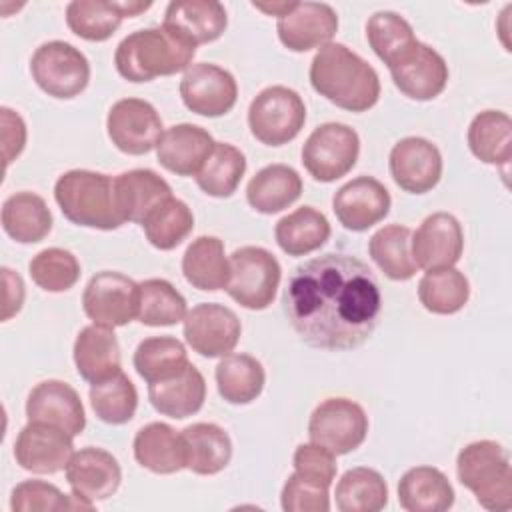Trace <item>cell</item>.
Wrapping results in <instances>:
<instances>
[{
  "instance_id": "d6a6232c",
  "label": "cell",
  "mask_w": 512,
  "mask_h": 512,
  "mask_svg": "<svg viewBox=\"0 0 512 512\" xmlns=\"http://www.w3.org/2000/svg\"><path fill=\"white\" fill-rule=\"evenodd\" d=\"M2 228L20 244H36L52 230V212L42 196L16 192L2 204Z\"/></svg>"
},
{
  "instance_id": "9c48e42d",
  "label": "cell",
  "mask_w": 512,
  "mask_h": 512,
  "mask_svg": "<svg viewBox=\"0 0 512 512\" xmlns=\"http://www.w3.org/2000/svg\"><path fill=\"white\" fill-rule=\"evenodd\" d=\"M358 154V132L342 122H326L312 130L300 156L306 172L316 182H334L356 166Z\"/></svg>"
},
{
  "instance_id": "b9f144b4",
  "label": "cell",
  "mask_w": 512,
  "mask_h": 512,
  "mask_svg": "<svg viewBox=\"0 0 512 512\" xmlns=\"http://www.w3.org/2000/svg\"><path fill=\"white\" fill-rule=\"evenodd\" d=\"M132 362L138 376L148 384L172 378L190 364L184 344L172 336L144 338L136 346Z\"/></svg>"
},
{
  "instance_id": "d6986e66",
  "label": "cell",
  "mask_w": 512,
  "mask_h": 512,
  "mask_svg": "<svg viewBox=\"0 0 512 512\" xmlns=\"http://www.w3.org/2000/svg\"><path fill=\"white\" fill-rule=\"evenodd\" d=\"M410 250L418 268L436 270L454 266L464 250L462 224L448 212H434L412 234Z\"/></svg>"
},
{
  "instance_id": "ab89813d",
  "label": "cell",
  "mask_w": 512,
  "mask_h": 512,
  "mask_svg": "<svg viewBox=\"0 0 512 512\" xmlns=\"http://www.w3.org/2000/svg\"><path fill=\"white\" fill-rule=\"evenodd\" d=\"M468 298V278L454 266L426 270L418 282V300L432 314H456L466 306Z\"/></svg>"
},
{
  "instance_id": "816d5d0a",
  "label": "cell",
  "mask_w": 512,
  "mask_h": 512,
  "mask_svg": "<svg viewBox=\"0 0 512 512\" xmlns=\"http://www.w3.org/2000/svg\"><path fill=\"white\" fill-rule=\"evenodd\" d=\"M2 116V148H4V164L8 166L14 158L20 156L26 144V124L22 116L10 108H0Z\"/></svg>"
},
{
  "instance_id": "4fadbf2b",
  "label": "cell",
  "mask_w": 512,
  "mask_h": 512,
  "mask_svg": "<svg viewBox=\"0 0 512 512\" xmlns=\"http://www.w3.org/2000/svg\"><path fill=\"white\" fill-rule=\"evenodd\" d=\"M184 338L204 358H222L236 348L242 324L234 310L216 302L196 304L184 316Z\"/></svg>"
},
{
  "instance_id": "e0dca14e",
  "label": "cell",
  "mask_w": 512,
  "mask_h": 512,
  "mask_svg": "<svg viewBox=\"0 0 512 512\" xmlns=\"http://www.w3.org/2000/svg\"><path fill=\"white\" fill-rule=\"evenodd\" d=\"M72 454V436L44 422H28L14 442L16 464L32 474H56L66 470Z\"/></svg>"
},
{
  "instance_id": "681fc988",
  "label": "cell",
  "mask_w": 512,
  "mask_h": 512,
  "mask_svg": "<svg viewBox=\"0 0 512 512\" xmlns=\"http://www.w3.org/2000/svg\"><path fill=\"white\" fill-rule=\"evenodd\" d=\"M282 510L286 512H328L330 494L328 486L312 482L300 474H290L280 494Z\"/></svg>"
},
{
  "instance_id": "5bb4252c",
  "label": "cell",
  "mask_w": 512,
  "mask_h": 512,
  "mask_svg": "<svg viewBox=\"0 0 512 512\" xmlns=\"http://www.w3.org/2000/svg\"><path fill=\"white\" fill-rule=\"evenodd\" d=\"M394 86L410 100L426 102L440 96L448 84V64L432 46L416 40L390 66Z\"/></svg>"
},
{
  "instance_id": "2e32d148",
  "label": "cell",
  "mask_w": 512,
  "mask_h": 512,
  "mask_svg": "<svg viewBox=\"0 0 512 512\" xmlns=\"http://www.w3.org/2000/svg\"><path fill=\"white\" fill-rule=\"evenodd\" d=\"M388 168L398 188L410 194H426L442 178V154L430 140L408 136L392 146Z\"/></svg>"
},
{
  "instance_id": "4316f807",
  "label": "cell",
  "mask_w": 512,
  "mask_h": 512,
  "mask_svg": "<svg viewBox=\"0 0 512 512\" xmlns=\"http://www.w3.org/2000/svg\"><path fill=\"white\" fill-rule=\"evenodd\" d=\"M148 398L156 412L174 420H184L204 406L206 380L194 364H188L172 378L150 382Z\"/></svg>"
},
{
  "instance_id": "8992f818",
  "label": "cell",
  "mask_w": 512,
  "mask_h": 512,
  "mask_svg": "<svg viewBox=\"0 0 512 512\" xmlns=\"http://www.w3.org/2000/svg\"><path fill=\"white\" fill-rule=\"evenodd\" d=\"M228 296L248 310H264L274 302L282 268L272 252L260 246H242L232 252Z\"/></svg>"
},
{
  "instance_id": "7402d4cb",
  "label": "cell",
  "mask_w": 512,
  "mask_h": 512,
  "mask_svg": "<svg viewBox=\"0 0 512 512\" xmlns=\"http://www.w3.org/2000/svg\"><path fill=\"white\" fill-rule=\"evenodd\" d=\"M66 480L76 498L94 504L110 498L118 490L122 470L110 452L86 446L72 454L66 466Z\"/></svg>"
},
{
  "instance_id": "44dd1931",
  "label": "cell",
  "mask_w": 512,
  "mask_h": 512,
  "mask_svg": "<svg viewBox=\"0 0 512 512\" xmlns=\"http://www.w3.org/2000/svg\"><path fill=\"white\" fill-rule=\"evenodd\" d=\"M276 32L292 52H308L332 42L338 32V16L324 2H296V6L278 18Z\"/></svg>"
},
{
  "instance_id": "603a6c76",
  "label": "cell",
  "mask_w": 512,
  "mask_h": 512,
  "mask_svg": "<svg viewBox=\"0 0 512 512\" xmlns=\"http://www.w3.org/2000/svg\"><path fill=\"white\" fill-rule=\"evenodd\" d=\"M150 6L152 2L138 0H74L66 6V24L82 40L104 42L124 18L138 16Z\"/></svg>"
},
{
  "instance_id": "f546056e",
  "label": "cell",
  "mask_w": 512,
  "mask_h": 512,
  "mask_svg": "<svg viewBox=\"0 0 512 512\" xmlns=\"http://www.w3.org/2000/svg\"><path fill=\"white\" fill-rule=\"evenodd\" d=\"M136 462L154 474H174L186 468L184 442L180 432L164 422H150L134 436Z\"/></svg>"
},
{
  "instance_id": "277c9868",
  "label": "cell",
  "mask_w": 512,
  "mask_h": 512,
  "mask_svg": "<svg viewBox=\"0 0 512 512\" xmlns=\"http://www.w3.org/2000/svg\"><path fill=\"white\" fill-rule=\"evenodd\" d=\"M62 214L78 226L116 230L124 224L114 204V178L94 170H68L54 184Z\"/></svg>"
},
{
  "instance_id": "bcb514c9",
  "label": "cell",
  "mask_w": 512,
  "mask_h": 512,
  "mask_svg": "<svg viewBox=\"0 0 512 512\" xmlns=\"http://www.w3.org/2000/svg\"><path fill=\"white\" fill-rule=\"evenodd\" d=\"M366 40L374 54L390 66L404 50H408L418 38L406 18L396 12H374L366 22Z\"/></svg>"
},
{
  "instance_id": "ac0fdd59",
  "label": "cell",
  "mask_w": 512,
  "mask_h": 512,
  "mask_svg": "<svg viewBox=\"0 0 512 512\" xmlns=\"http://www.w3.org/2000/svg\"><path fill=\"white\" fill-rule=\"evenodd\" d=\"M390 192L372 176H358L334 192L332 210L338 222L352 232H364L390 212Z\"/></svg>"
},
{
  "instance_id": "60d3db41",
  "label": "cell",
  "mask_w": 512,
  "mask_h": 512,
  "mask_svg": "<svg viewBox=\"0 0 512 512\" xmlns=\"http://www.w3.org/2000/svg\"><path fill=\"white\" fill-rule=\"evenodd\" d=\"M246 172V156L228 142H216L208 160L196 174L198 188L212 198H228L240 186Z\"/></svg>"
},
{
  "instance_id": "4dcf8cb0",
  "label": "cell",
  "mask_w": 512,
  "mask_h": 512,
  "mask_svg": "<svg viewBox=\"0 0 512 512\" xmlns=\"http://www.w3.org/2000/svg\"><path fill=\"white\" fill-rule=\"evenodd\" d=\"M398 502L408 512H444L454 504V488L434 466H414L398 482Z\"/></svg>"
},
{
  "instance_id": "83f0119b",
  "label": "cell",
  "mask_w": 512,
  "mask_h": 512,
  "mask_svg": "<svg viewBox=\"0 0 512 512\" xmlns=\"http://www.w3.org/2000/svg\"><path fill=\"white\" fill-rule=\"evenodd\" d=\"M120 344L114 328L90 324L82 328L74 342V364L86 382H102L120 372Z\"/></svg>"
},
{
  "instance_id": "30bf717a",
  "label": "cell",
  "mask_w": 512,
  "mask_h": 512,
  "mask_svg": "<svg viewBox=\"0 0 512 512\" xmlns=\"http://www.w3.org/2000/svg\"><path fill=\"white\" fill-rule=\"evenodd\" d=\"M368 434L364 408L350 398L322 400L308 420L310 442L330 450L334 456L356 450Z\"/></svg>"
},
{
  "instance_id": "f907efd6",
  "label": "cell",
  "mask_w": 512,
  "mask_h": 512,
  "mask_svg": "<svg viewBox=\"0 0 512 512\" xmlns=\"http://www.w3.org/2000/svg\"><path fill=\"white\" fill-rule=\"evenodd\" d=\"M292 464H294V472L312 480V482H318L322 486H332L334 478H336V470H338V464H336V456L310 442V444H300L294 452V458H292Z\"/></svg>"
},
{
  "instance_id": "7a4b0ae2",
  "label": "cell",
  "mask_w": 512,
  "mask_h": 512,
  "mask_svg": "<svg viewBox=\"0 0 512 512\" xmlns=\"http://www.w3.org/2000/svg\"><path fill=\"white\" fill-rule=\"evenodd\" d=\"M310 84L328 102L348 112H366L380 98L378 72L340 42H330L316 52Z\"/></svg>"
},
{
  "instance_id": "1f68e13d",
  "label": "cell",
  "mask_w": 512,
  "mask_h": 512,
  "mask_svg": "<svg viewBox=\"0 0 512 512\" xmlns=\"http://www.w3.org/2000/svg\"><path fill=\"white\" fill-rule=\"evenodd\" d=\"M302 194V178L288 164H270L258 170L248 186L246 200L260 214H276L292 206Z\"/></svg>"
},
{
  "instance_id": "ffe728a7",
  "label": "cell",
  "mask_w": 512,
  "mask_h": 512,
  "mask_svg": "<svg viewBox=\"0 0 512 512\" xmlns=\"http://www.w3.org/2000/svg\"><path fill=\"white\" fill-rule=\"evenodd\" d=\"M28 422H44L68 432L72 438L86 428V412L78 392L62 380L36 384L26 400Z\"/></svg>"
},
{
  "instance_id": "8d00e7d4",
  "label": "cell",
  "mask_w": 512,
  "mask_h": 512,
  "mask_svg": "<svg viewBox=\"0 0 512 512\" xmlns=\"http://www.w3.org/2000/svg\"><path fill=\"white\" fill-rule=\"evenodd\" d=\"M266 382L262 364L250 354H228L216 366L218 394L228 404H250L256 400Z\"/></svg>"
},
{
  "instance_id": "6da1fadb",
  "label": "cell",
  "mask_w": 512,
  "mask_h": 512,
  "mask_svg": "<svg viewBox=\"0 0 512 512\" xmlns=\"http://www.w3.org/2000/svg\"><path fill=\"white\" fill-rule=\"evenodd\" d=\"M282 304L294 332L308 346L352 350L372 336L382 294L366 262L328 252L294 268Z\"/></svg>"
},
{
  "instance_id": "8fae6325",
  "label": "cell",
  "mask_w": 512,
  "mask_h": 512,
  "mask_svg": "<svg viewBox=\"0 0 512 512\" xmlns=\"http://www.w3.org/2000/svg\"><path fill=\"white\" fill-rule=\"evenodd\" d=\"M138 298L140 286L132 278L102 270L88 280L82 294V308L94 324L118 328L136 318Z\"/></svg>"
},
{
  "instance_id": "ee69618b",
  "label": "cell",
  "mask_w": 512,
  "mask_h": 512,
  "mask_svg": "<svg viewBox=\"0 0 512 512\" xmlns=\"http://www.w3.org/2000/svg\"><path fill=\"white\" fill-rule=\"evenodd\" d=\"M146 240L158 250H172L192 232L194 214L180 198H166L142 224Z\"/></svg>"
},
{
  "instance_id": "cb8c5ba5",
  "label": "cell",
  "mask_w": 512,
  "mask_h": 512,
  "mask_svg": "<svg viewBox=\"0 0 512 512\" xmlns=\"http://www.w3.org/2000/svg\"><path fill=\"white\" fill-rule=\"evenodd\" d=\"M162 26L196 48L224 34L228 14L216 0H178L166 6Z\"/></svg>"
},
{
  "instance_id": "5b68a950",
  "label": "cell",
  "mask_w": 512,
  "mask_h": 512,
  "mask_svg": "<svg viewBox=\"0 0 512 512\" xmlns=\"http://www.w3.org/2000/svg\"><path fill=\"white\" fill-rule=\"evenodd\" d=\"M456 474L478 504L492 512L512 508V464L508 450L494 440L466 444L456 458Z\"/></svg>"
},
{
  "instance_id": "f5cc1de1",
  "label": "cell",
  "mask_w": 512,
  "mask_h": 512,
  "mask_svg": "<svg viewBox=\"0 0 512 512\" xmlns=\"http://www.w3.org/2000/svg\"><path fill=\"white\" fill-rule=\"evenodd\" d=\"M2 284H4V300H2V320H10L12 316H16L24 304V282L22 278L10 270V268H2Z\"/></svg>"
},
{
  "instance_id": "836d02e7",
  "label": "cell",
  "mask_w": 512,
  "mask_h": 512,
  "mask_svg": "<svg viewBox=\"0 0 512 512\" xmlns=\"http://www.w3.org/2000/svg\"><path fill=\"white\" fill-rule=\"evenodd\" d=\"M182 274L198 290L214 292L226 288L230 278V260L224 254V242L216 236H198L182 256Z\"/></svg>"
},
{
  "instance_id": "52a82bcc",
  "label": "cell",
  "mask_w": 512,
  "mask_h": 512,
  "mask_svg": "<svg viewBox=\"0 0 512 512\" xmlns=\"http://www.w3.org/2000/svg\"><path fill=\"white\" fill-rule=\"evenodd\" d=\"M306 122V106L300 94L288 86H268L256 94L248 108L252 136L266 146L292 142Z\"/></svg>"
},
{
  "instance_id": "f35d334b",
  "label": "cell",
  "mask_w": 512,
  "mask_h": 512,
  "mask_svg": "<svg viewBox=\"0 0 512 512\" xmlns=\"http://www.w3.org/2000/svg\"><path fill=\"white\" fill-rule=\"evenodd\" d=\"M412 232L408 226L388 224L376 230L368 242L370 258L390 280H410L418 266L410 250Z\"/></svg>"
},
{
  "instance_id": "d590c367",
  "label": "cell",
  "mask_w": 512,
  "mask_h": 512,
  "mask_svg": "<svg viewBox=\"0 0 512 512\" xmlns=\"http://www.w3.org/2000/svg\"><path fill=\"white\" fill-rule=\"evenodd\" d=\"M274 238L288 256H306L330 238V222L314 206H302L276 222Z\"/></svg>"
},
{
  "instance_id": "db71d44e",
  "label": "cell",
  "mask_w": 512,
  "mask_h": 512,
  "mask_svg": "<svg viewBox=\"0 0 512 512\" xmlns=\"http://www.w3.org/2000/svg\"><path fill=\"white\" fill-rule=\"evenodd\" d=\"M252 6H254L256 10H260V12H264V14H270V16L280 18V16L288 14V12L296 6V2H268V4H264V2H252Z\"/></svg>"
},
{
  "instance_id": "c3c4849f",
  "label": "cell",
  "mask_w": 512,
  "mask_h": 512,
  "mask_svg": "<svg viewBox=\"0 0 512 512\" xmlns=\"http://www.w3.org/2000/svg\"><path fill=\"white\" fill-rule=\"evenodd\" d=\"M10 508L14 512H46V510H92L94 504L64 494L58 486L42 480H24L12 490Z\"/></svg>"
},
{
  "instance_id": "f1b7e54d",
  "label": "cell",
  "mask_w": 512,
  "mask_h": 512,
  "mask_svg": "<svg viewBox=\"0 0 512 512\" xmlns=\"http://www.w3.org/2000/svg\"><path fill=\"white\" fill-rule=\"evenodd\" d=\"M186 468L200 476L222 472L232 458V440L228 432L212 422H196L182 432Z\"/></svg>"
},
{
  "instance_id": "e575fe53",
  "label": "cell",
  "mask_w": 512,
  "mask_h": 512,
  "mask_svg": "<svg viewBox=\"0 0 512 512\" xmlns=\"http://www.w3.org/2000/svg\"><path fill=\"white\" fill-rule=\"evenodd\" d=\"M468 148L484 164L508 166L512 158V120L502 110H484L468 126Z\"/></svg>"
},
{
  "instance_id": "d4e9b609",
  "label": "cell",
  "mask_w": 512,
  "mask_h": 512,
  "mask_svg": "<svg viewBox=\"0 0 512 512\" xmlns=\"http://www.w3.org/2000/svg\"><path fill=\"white\" fill-rule=\"evenodd\" d=\"M212 134L196 124H176L164 130L158 146L156 160L162 168L176 176H194L200 172L214 148Z\"/></svg>"
},
{
  "instance_id": "f6af8a7d",
  "label": "cell",
  "mask_w": 512,
  "mask_h": 512,
  "mask_svg": "<svg viewBox=\"0 0 512 512\" xmlns=\"http://www.w3.org/2000/svg\"><path fill=\"white\" fill-rule=\"evenodd\" d=\"M90 404L94 414L106 424H126L138 408V392L132 380L120 370L118 374L90 386Z\"/></svg>"
},
{
  "instance_id": "484cf974",
  "label": "cell",
  "mask_w": 512,
  "mask_h": 512,
  "mask_svg": "<svg viewBox=\"0 0 512 512\" xmlns=\"http://www.w3.org/2000/svg\"><path fill=\"white\" fill-rule=\"evenodd\" d=\"M170 196V184L150 168H134L114 178V204L124 222L142 226L148 214Z\"/></svg>"
},
{
  "instance_id": "ba28073f",
  "label": "cell",
  "mask_w": 512,
  "mask_h": 512,
  "mask_svg": "<svg viewBox=\"0 0 512 512\" xmlns=\"http://www.w3.org/2000/svg\"><path fill=\"white\" fill-rule=\"evenodd\" d=\"M30 74L48 96L70 100L86 90L90 64L76 46L64 40H50L40 44L32 54Z\"/></svg>"
},
{
  "instance_id": "7bdbcfd3",
  "label": "cell",
  "mask_w": 512,
  "mask_h": 512,
  "mask_svg": "<svg viewBox=\"0 0 512 512\" xmlns=\"http://www.w3.org/2000/svg\"><path fill=\"white\" fill-rule=\"evenodd\" d=\"M138 286V322L144 326H174L184 320L188 312L186 300L168 280L148 278Z\"/></svg>"
},
{
  "instance_id": "74e56055",
  "label": "cell",
  "mask_w": 512,
  "mask_h": 512,
  "mask_svg": "<svg viewBox=\"0 0 512 512\" xmlns=\"http://www.w3.org/2000/svg\"><path fill=\"white\" fill-rule=\"evenodd\" d=\"M334 498L340 512H380L388 504V484L378 470L356 466L342 474Z\"/></svg>"
},
{
  "instance_id": "7dc6e473",
  "label": "cell",
  "mask_w": 512,
  "mask_h": 512,
  "mask_svg": "<svg viewBox=\"0 0 512 512\" xmlns=\"http://www.w3.org/2000/svg\"><path fill=\"white\" fill-rule=\"evenodd\" d=\"M34 284L46 292H66L80 278L78 258L64 248H44L28 264Z\"/></svg>"
},
{
  "instance_id": "9a60e30c",
  "label": "cell",
  "mask_w": 512,
  "mask_h": 512,
  "mask_svg": "<svg viewBox=\"0 0 512 512\" xmlns=\"http://www.w3.org/2000/svg\"><path fill=\"white\" fill-rule=\"evenodd\" d=\"M180 98L190 112L218 118L234 108L238 84L228 70L210 62H198L184 72L180 80Z\"/></svg>"
},
{
  "instance_id": "7c38bea8",
  "label": "cell",
  "mask_w": 512,
  "mask_h": 512,
  "mask_svg": "<svg viewBox=\"0 0 512 512\" xmlns=\"http://www.w3.org/2000/svg\"><path fill=\"white\" fill-rule=\"evenodd\" d=\"M106 132L120 152L142 156L158 146L164 126L150 102L142 98H122L108 110Z\"/></svg>"
},
{
  "instance_id": "3957f363",
  "label": "cell",
  "mask_w": 512,
  "mask_h": 512,
  "mask_svg": "<svg viewBox=\"0 0 512 512\" xmlns=\"http://www.w3.org/2000/svg\"><path fill=\"white\" fill-rule=\"evenodd\" d=\"M196 48L174 36L164 26L128 34L114 52V66L128 82H150L158 76L186 72Z\"/></svg>"
}]
</instances>
